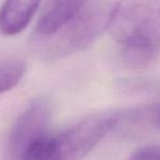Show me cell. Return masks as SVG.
I'll return each mask as SVG.
<instances>
[{"label": "cell", "mask_w": 160, "mask_h": 160, "mask_svg": "<svg viewBox=\"0 0 160 160\" xmlns=\"http://www.w3.org/2000/svg\"><path fill=\"white\" fill-rule=\"evenodd\" d=\"M123 118L118 110H108L85 116L57 135H51L55 160H81L109 134Z\"/></svg>", "instance_id": "3"}, {"label": "cell", "mask_w": 160, "mask_h": 160, "mask_svg": "<svg viewBox=\"0 0 160 160\" xmlns=\"http://www.w3.org/2000/svg\"><path fill=\"white\" fill-rule=\"evenodd\" d=\"M51 115V102L46 98L33 100L19 115L8 138V152L12 160H19L32 145L48 135Z\"/></svg>", "instance_id": "4"}, {"label": "cell", "mask_w": 160, "mask_h": 160, "mask_svg": "<svg viewBox=\"0 0 160 160\" xmlns=\"http://www.w3.org/2000/svg\"><path fill=\"white\" fill-rule=\"evenodd\" d=\"M25 72V64L20 59L0 62V94L13 89Z\"/></svg>", "instance_id": "7"}, {"label": "cell", "mask_w": 160, "mask_h": 160, "mask_svg": "<svg viewBox=\"0 0 160 160\" xmlns=\"http://www.w3.org/2000/svg\"><path fill=\"white\" fill-rule=\"evenodd\" d=\"M153 124L157 127V129L160 131V108L156 111L155 115H153Z\"/></svg>", "instance_id": "9"}, {"label": "cell", "mask_w": 160, "mask_h": 160, "mask_svg": "<svg viewBox=\"0 0 160 160\" xmlns=\"http://www.w3.org/2000/svg\"><path fill=\"white\" fill-rule=\"evenodd\" d=\"M83 3L85 1L75 0L45 2L34 30L36 40H44L57 33L80 11Z\"/></svg>", "instance_id": "5"}, {"label": "cell", "mask_w": 160, "mask_h": 160, "mask_svg": "<svg viewBox=\"0 0 160 160\" xmlns=\"http://www.w3.org/2000/svg\"><path fill=\"white\" fill-rule=\"evenodd\" d=\"M122 47L160 54V1L118 2L110 25Z\"/></svg>", "instance_id": "2"}, {"label": "cell", "mask_w": 160, "mask_h": 160, "mask_svg": "<svg viewBox=\"0 0 160 160\" xmlns=\"http://www.w3.org/2000/svg\"><path fill=\"white\" fill-rule=\"evenodd\" d=\"M118 7L115 1H85L80 11L51 38L38 40L49 59L66 57L92 44L110 25Z\"/></svg>", "instance_id": "1"}, {"label": "cell", "mask_w": 160, "mask_h": 160, "mask_svg": "<svg viewBox=\"0 0 160 160\" xmlns=\"http://www.w3.org/2000/svg\"><path fill=\"white\" fill-rule=\"evenodd\" d=\"M38 1H6L0 8V32L5 35H17L29 25L36 13Z\"/></svg>", "instance_id": "6"}, {"label": "cell", "mask_w": 160, "mask_h": 160, "mask_svg": "<svg viewBox=\"0 0 160 160\" xmlns=\"http://www.w3.org/2000/svg\"><path fill=\"white\" fill-rule=\"evenodd\" d=\"M128 160H160V146H146L137 149Z\"/></svg>", "instance_id": "8"}]
</instances>
